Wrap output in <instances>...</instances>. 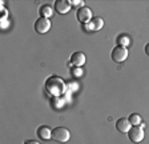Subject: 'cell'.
Instances as JSON below:
<instances>
[{
	"label": "cell",
	"instance_id": "cell-15",
	"mask_svg": "<svg viewBox=\"0 0 149 144\" xmlns=\"http://www.w3.org/2000/svg\"><path fill=\"white\" fill-rule=\"evenodd\" d=\"M69 3H71V6L77 7V8H81V7H84V1H83V0H71Z\"/></svg>",
	"mask_w": 149,
	"mask_h": 144
},
{
	"label": "cell",
	"instance_id": "cell-10",
	"mask_svg": "<svg viewBox=\"0 0 149 144\" xmlns=\"http://www.w3.org/2000/svg\"><path fill=\"white\" fill-rule=\"evenodd\" d=\"M104 27V20L101 17H93L88 24H85V28H88L89 31H100Z\"/></svg>",
	"mask_w": 149,
	"mask_h": 144
},
{
	"label": "cell",
	"instance_id": "cell-8",
	"mask_svg": "<svg viewBox=\"0 0 149 144\" xmlns=\"http://www.w3.org/2000/svg\"><path fill=\"white\" fill-rule=\"evenodd\" d=\"M71 3L68 0H56L55 1V11L60 15H64V13H68L71 10Z\"/></svg>",
	"mask_w": 149,
	"mask_h": 144
},
{
	"label": "cell",
	"instance_id": "cell-11",
	"mask_svg": "<svg viewBox=\"0 0 149 144\" xmlns=\"http://www.w3.org/2000/svg\"><path fill=\"white\" fill-rule=\"evenodd\" d=\"M37 136L41 139V140H48V139H52V129L47 125H40L37 128Z\"/></svg>",
	"mask_w": 149,
	"mask_h": 144
},
{
	"label": "cell",
	"instance_id": "cell-2",
	"mask_svg": "<svg viewBox=\"0 0 149 144\" xmlns=\"http://www.w3.org/2000/svg\"><path fill=\"white\" fill-rule=\"evenodd\" d=\"M71 139V132L65 127H56L52 129V140L59 143H67Z\"/></svg>",
	"mask_w": 149,
	"mask_h": 144
},
{
	"label": "cell",
	"instance_id": "cell-1",
	"mask_svg": "<svg viewBox=\"0 0 149 144\" xmlns=\"http://www.w3.org/2000/svg\"><path fill=\"white\" fill-rule=\"evenodd\" d=\"M44 87H45V91L48 92V95H51V96H53V97L61 96V95H64L65 91H67V84H65V82L60 76H55V75L49 76V78L47 79Z\"/></svg>",
	"mask_w": 149,
	"mask_h": 144
},
{
	"label": "cell",
	"instance_id": "cell-6",
	"mask_svg": "<svg viewBox=\"0 0 149 144\" xmlns=\"http://www.w3.org/2000/svg\"><path fill=\"white\" fill-rule=\"evenodd\" d=\"M51 29V20L45 19V17H39V19L35 22V31L37 34L44 35Z\"/></svg>",
	"mask_w": 149,
	"mask_h": 144
},
{
	"label": "cell",
	"instance_id": "cell-9",
	"mask_svg": "<svg viewBox=\"0 0 149 144\" xmlns=\"http://www.w3.org/2000/svg\"><path fill=\"white\" fill-rule=\"evenodd\" d=\"M130 128H132V124L129 123L128 117H121V119H118L117 122H116V129H117L118 132L128 134Z\"/></svg>",
	"mask_w": 149,
	"mask_h": 144
},
{
	"label": "cell",
	"instance_id": "cell-16",
	"mask_svg": "<svg viewBox=\"0 0 149 144\" xmlns=\"http://www.w3.org/2000/svg\"><path fill=\"white\" fill-rule=\"evenodd\" d=\"M72 73H73V76H81V69L80 68H77V67H74L73 69H72Z\"/></svg>",
	"mask_w": 149,
	"mask_h": 144
},
{
	"label": "cell",
	"instance_id": "cell-12",
	"mask_svg": "<svg viewBox=\"0 0 149 144\" xmlns=\"http://www.w3.org/2000/svg\"><path fill=\"white\" fill-rule=\"evenodd\" d=\"M39 15H40V17L49 19L51 16L53 15V7L51 6V4H43V6L39 8Z\"/></svg>",
	"mask_w": 149,
	"mask_h": 144
},
{
	"label": "cell",
	"instance_id": "cell-4",
	"mask_svg": "<svg viewBox=\"0 0 149 144\" xmlns=\"http://www.w3.org/2000/svg\"><path fill=\"white\" fill-rule=\"evenodd\" d=\"M76 16H77L79 22L83 23V24H88V23L93 19V17H92V16H93L92 10H91L89 7H87V6H84V7H81V8H79L77 12H76Z\"/></svg>",
	"mask_w": 149,
	"mask_h": 144
},
{
	"label": "cell",
	"instance_id": "cell-3",
	"mask_svg": "<svg viewBox=\"0 0 149 144\" xmlns=\"http://www.w3.org/2000/svg\"><path fill=\"white\" fill-rule=\"evenodd\" d=\"M128 48L127 47H123V45H116L111 52V57L113 62L116 63H123L127 60L128 57Z\"/></svg>",
	"mask_w": 149,
	"mask_h": 144
},
{
	"label": "cell",
	"instance_id": "cell-17",
	"mask_svg": "<svg viewBox=\"0 0 149 144\" xmlns=\"http://www.w3.org/2000/svg\"><path fill=\"white\" fill-rule=\"evenodd\" d=\"M24 144H40V143H39V141H36V140H25Z\"/></svg>",
	"mask_w": 149,
	"mask_h": 144
},
{
	"label": "cell",
	"instance_id": "cell-5",
	"mask_svg": "<svg viewBox=\"0 0 149 144\" xmlns=\"http://www.w3.org/2000/svg\"><path fill=\"white\" fill-rule=\"evenodd\" d=\"M144 128L143 127H140V125H136V127H132L128 132V138L132 143H140V141L144 140Z\"/></svg>",
	"mask_w": 149,
	"mask_h": 144
},
{
	"label": "cell",
	"instance_id": "cell-18",
	"mask_svg": "<svg viewBox=\"0 0 149 144\" xmlns=\"http://www.w3.org/2000/svg\"><path fill=\"white\" fill-rule=\"evenodd\" d=\"M145 53H146V55H148V56H149V43L145 45Z\"/></svg>",
	"mask_w": 149,
	"mask_h": 144
},
{
	"label": "cell",
	"instance_id": "cell-14",
	"mask_svg": "<svg viewBox=\"0 0 149 144\" xmlns=\"http://www.w3.org/2000/svg\"><path fill=\"white\" fill-rule=\"evenodd\" d=\"M130 44V39L127 35H120L117 38V45H123V47H128Z\"/></svg>",
	"mask_w": 149,
	"mask_h": 144
},
{
	"label": "cell",
	"instance_id": "cell-13",
	"mask_svg": "<svg viewBox=\"0 0 149 144\" xmlns=\"http://www.w3.org/2000/svg\"><path fill=\"white\" fill-rule=\"evenodd\" d=\"M128 120H129V123L132 124V127H136V125H140L143 123V119H141V116H140L139 113H130Z\"/></svg>",
	"mask_w": 149,
	"mask_h": 144
},
{
	"label": "cell",
	"instance_id": "cell-7",
	"mask_svg": "<svg viewBox=\"0 0 149 144\" xmlns=\"http://www.w3.org/2000/svg\"><path fill=\"white\" fill-rule=\"evenodd\" d=\"M85 62H87V56H85V53H84V52L77 51V52L72 53V56H71V66L80 68L81 66H84V64H85Z\"/></svg>",
	"mask_w": 149,
	"mask_h": 144
}]
</instances>
